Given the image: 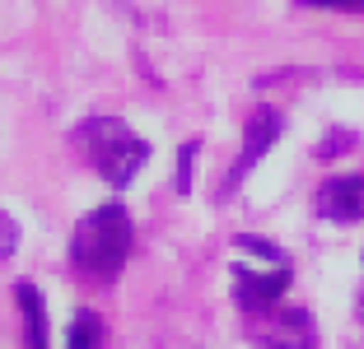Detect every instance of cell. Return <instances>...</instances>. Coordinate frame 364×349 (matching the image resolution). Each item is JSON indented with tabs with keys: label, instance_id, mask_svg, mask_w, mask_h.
<instances>
[{
	"label": "cell",
	"instance_id": "obj_6",
	"mask_svg": "<svg viewBox=\"0 0 364 349\" xmlns=\"http://www.w3.org/2000/svg\"><path fill=\"white\" fill-rule=\"evenodd\" d=\"M234 284H238V303L247 312H262V307H276L280 294L289 289V265H271L267 275L247 270V265H234Z\"/></svg>",
	"mask_w": 364,
	"mask_h": 349
},
{
	"label": "cell",
	"instance_id": "obj_1",
	"mask_svg": "<svg viewBox=\"0 0 364 349\" xmlns=\"http://www.w3.org/2000/svg\"><path fill=\"white\" fill-rule=\"evenodd\" d=\"M131 238H136L131 214L122 205H98L70 233V261L89 279H117L131 256Z\"/></svg>",
	"mask_w": 364,
	"mask_h": 349
},
{
	"label": "cell",
	"instance_id": "obj_4",
	"mask_svg": "<svg viewBox=\"0 0 364 349\" xmlns=\"http://www.w3.org/2000/svg\"><path fill=\"white\" fill-rule=\"evenodd\" d=\"M280 131H285V116L276 112V107H257V116L247 121V135H243V154L234 159V168H229V182H225V196L238 187V182L247 177V172L257 168L262 159L271 154V145L280 140Z\"/></svg>",
	"mask_w": 364,
	"mask_h": 349
},
{
	"label": "cell",
	"instance_id": "obj_3",
	"mask_svg": "<svg viewBox=\"0 0 364 349\" xmlns=\"http://www.w3.org/2000/svg\"><path fill=\"white\" fill-rule=\"evenodd\" d=\"M247 340L262 349H318V326L304 307H262L252 312Z\"/></svg>",
	"mask_w": 364,
	"mask_h": 349
},
{
	"label": "cell",
	"instance_id": "obj_13",
	"mask_svg": "<svg viewBox=\"0 0 364 349\" xmlns=\"http://www.w3.org/2000/svg\"><path fill=\"white\" fill-rule=\"evenodd\" d=\"M360 317H364V294H360Z\"/></svg>",
	"mask_w": 364,
	"mask_h": 349
},
{
	"label": "cell",
	"instance_id": "obj_7",
	"mask_svg": "<svg viewBox=\"0 0 364 349\" xmlns=\"http://www.w3.org/2000/svg\"><path fill=\"white\" fill-rule=\"evenodd\" d=\"M14 298H19V312H23V345L28 349H47V303L38 294L33 279H19L14 284Z\"/></svg>",
	"mask_w": 364,
	"mask_h": 349
},
{
	"label": "cell",
	"instance_id": "obj_8",
	"mask_svg": "<svg viewBox=\"0 0 364 349\" xmlns=\"http://www.w3.org/2000/svg\"><path fill=\"white\" fill-rule=\"evenodd\" d=\"M107 340V326L98 312H75V321H70V331H65V349H98Z\"/></svg>",
	"mask_w": 364,
	"mask_h": 349
},
{
	"label": "cell",
	"instance_id": "obj_12",
	"mask_svg": "<svg viewBox=\"0 0 364 349\" xmlns=\"http://www.w3.org/2000/svg\"><path fill=\"white\" fill-rule=\"evenodd\" d=\"M346 145H350V135H346V131H336V135H327V145H318V154L327 159V154H341Z\"/></svg>",
	"mask_w": 364,
	"mask_h": 349
},
{
	"label": "cell",
	"instance_id": "obj_11",
	"mask_svg": "<svg viewBox=\"0 0 364 349\" xmlns=\"http://www.w3.org/2000/svg\"><path fill=\"white\" fill-rule=\"evenodd\" d=\"M299 5H313V10H350V14L364 10V0H299Z\"/></svg>",
	"mask_w": 364,
	"mask_h": 349
},
{
	"label": "cell",
	"instance_id": "obj_9",
	"mask_svg": "<svg viewBox=\"0 0 364 349\" xmlns=\"http://www.w3.org/2000/svg\"><path fill=\"white\" fill-rule=\"evenodd\" d=\"M14 252H19V223L0 210V256H14Z\"/></svg>",
	"mask_w": 364,
	"mask_h": 349
},
{
	"label": "cell",
	"instance_id": "obj_10",
	"mask_svg": "<svg viewBox=\"0 0 364 349\" xmlns=\"http://www.w3.org/2000/svg\"><path fill=\"white\" fill-rule=\"evenodd\" d=\"M192 154H196V145H187L178 154V191H182V196L192 191Z\"/></svg>",
	"mask_w": 364,
	"mask_h": 349
},
{
	"label": "cell",
	"instance_id": "obj_2",
	"mask_svg": "<svg viewBox=\"0 0 364 349\" xmlns=\"http://www.w3.org/2000/svg\"><path fill=\"white\" fill-rule=\"evenodd\" d=\"M75 149L94 163V172L112 187H131L145 159H150V140H140L122 116H89L75 126Z\"/></svg>",
	"mask_w": 364,
	"mask_h": 349
},
{
	"label": "cell",
	"instance_id": "obj_5",
	"mask_svg": "<svg viewBox=\"0 0 364 349\" xmlns=\"http://www.w3.org/2000/svg\"><path fill=\"white\" fill-rule=\"evenodd\" d=\"M322 219L336 223H360L364 219V172H341V177H327L313 196Z\"/></svg>",
	"mask_w": 364,
	"mask_h": 349
}]
</instances>
